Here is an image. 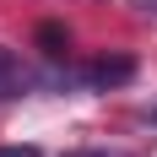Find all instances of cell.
I'll use <instances>...</instances> for the list:
<instances>
[{
    "mask_svg": "<svg viewBox=\"0 0 157 157\" xmlns=\"http://www.w3.org/2000/svg\"><path fill=\"white\" fill-rule=\"evenodd\" d=\"M152 119H157V109H152Z\"/></svg>",
    "mask_w": 157,
    "mask_h": 157,
    "instance_id": "8992f818",
    "label": "cell"
},
{
    "mask_svg": "<svg viewBox=\"0 0 157 157\" xmlns=\"http://www.w3.org/2000/svg\"><path fill=\"white\" fill-rule=\"evenodd\" d=\"M65 157H130V152H109V146H81V152H65Z\"/></svg>",
    "mask_w": 157,
    "mask_h": 157,
    "instance_id": "277c9868",
    "label": "cell"
},
{
    "mask_svg": "<svg viewBox=\"0 0 157 157\" xmlns=\"http://www.w3.org/2000/svg\"><path fill=\"white\" fill-rule=\"evenodd\" d=\"M38 44H49V54H65V33L60 27H38Z\"/></svg>",
    "mask_w": 157,
    "mask_h": 157,
    "instance_id": "3957f363",
    "label": "cell"
},
{
    "mask_svg": "<svg viewBox=\"0 0 157 157\" xmlns=\"http://www.w3.org/2000/svg\"><path fill=\"white\" fill-rule=\"evenodd\" d=\"M136 76V60H125V54H103V60L87 65V81L92 87H119V81Z\"/></svg>",
    "mask_w": 157,
    "mask_h": 157,
    "instance_id": "6da1fadb",
    "label": "cell"
},
{
    "mask_svg": "<svg viewBox=\"0 0 157 157\" xmlns=\"http://www.w3.org/2000/svg\"><path fill=\"white\" fill-rule=\"evenodd\" d=\"M0 157H38V146H0Z\"/></svg>",
    "mask_w": 157,
    "mask_h": 157,
    "instance_id": "5b68a950",
    "label": "cell"
},
{
    "mask_svg": "<svg viewBox=\"0 0 157 157\" xmlns=\"http://www.w3.org/2000/svg\"><path fill=\"white\" fill-rule=\"evenodd\" d=\"M22 87H27V71H22V60H16L11 49H0V103H6V98H16Z\"/></svg>",
    "mask_w": 157,
    "mask_h": 157,
    "instance_id": "7a4b0ae2",
    "label": "cell"
}]
</instances>
